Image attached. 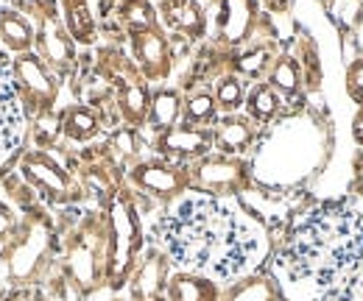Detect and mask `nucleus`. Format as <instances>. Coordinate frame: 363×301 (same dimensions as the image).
I'll return each mask as SVG.
<instances>
[{
  "label": "nucleus",
  "instance_id": "29",
  "mask_svg": "<svg viewBox=\"0 0 363 301\" xmlns=\"http://www.w3.org/2000/svg\"><path fill=\"white\" fill-rule=\"evenodd\" d=\"M344 86H347V95L355 103V109L363 106V53H358L347 64V70H344Z\"/></svg>",
  "mask_w": 363,
  "mask_h": 301
},
{
  "label": "nucleus",
  "instance_id": "15",
  "mask_svg": "<svg viewBox=\"0 0 363 301\" xmlns=\"http://www.w3.org/2000/svg\"><path fill=\"white\" fill-rule=\"evenodd\" d=\"M28 178H34V184L40 190H45V195H50L53 201L82 198V190L73 184V178L48 157H31L28 159Z\"/></svg>",
  "mask_w": 363,
  "mask_h": 301
},
{
  "label": "nucleus",
  "instance_id": "25",
  "mask_svg": "<svg viewBox=\"0 0 363 301\" xmlns=\"http://www.w3.org/2000/svg\"><path fill=\"white\" fill-rule=\"evenodd\" d=\"M62 131L76 140V142H87L92 137H98L101 131V118L87 109V106H73L67 115H65V123H62Z\"/></svg>",
  "mask_w": 363,
  "mask_h": 301
},
{
  "label": "nucleus",
  "instance_id": "11",
  "mask_svg": "<svg viewBox=\"0 0 363 301\" xmlns=\"http://www.w3.org/2000/svg\"><path fill=\"white\" fill-rule=\"evenodd\" d=\"M132 53H135L137 70L143 73L145 81L168 79L171 64H174V53H171V45L160 28L132 34Z\"/></svg>",
  "mask_w": 363,
  "mask_h": 301
},
{
  "label": "nucleus",
  "instance_id": "10",
  "mask_svg": "<svg viewBox=\"0 0 363 301\" xmlns=\"http://www.w3.org/2000/svg\"><path fill=\"white\" fill-rule=\"evenodd\" d=\"M171 259L162 249H148L129 279V301H168Z\"/></svg>",
  "mask_w": 363,
  "mask_h": 301
},
{
  "label": "nucleus",
  "instance_id": "2",
  "mask_svg": "<svg viewBox=\"0 0 363 301\" xmlns=\"http://www.w3.org/2000/svg\"><path fill=\"white\" fill-rule=\"evenodd\" d=\"M279 268L291 279L313 282L330 293L363 285V210L318 204L288 229Z\"/></svg>",
  "mask_w": 363,
  "mask_h": 301
},
{
  "label": "nucleus",
  "instance_id": "16",
  "mask_svg": "<svg viewBox=\"0 0 363 301\" xmlns=\"http://www.w3.org/2000/svg\"><path fill=\"white\" fill-rule=\"evenodd\" d=\"M162 23L177 31L184 34L187 40H199L204 37V28H207V20H204V11L196 0H162L160 3V11Z\"/></svg>",
  "mask_w": 363,
  "mask_h": 301
},
{
  "label": "nucleus",
  "instance_id": "22",
  "mask_svg": "<svg viewBox=\"0 0 363 301\" xmlns=\"http://www.w3.org/2000/svg\"><path fill=\"white\" fill-rule=\"evenodd\" d=\"M182 118H184V123H190V126H207V129H210V126L218 120L216 95H213L210 89H199V92L187 95L184 103H182Z\"/></svg>",
  "mask_w": 363,
  "mask_h": 301
},
{
  "label": "nucleus",
  "instance_id": "4",
  "mask_svg": "<svg viewBox=\"0 0 363 301\" xmlns=\"http://www.w3.org/2000/svg\"><path fill=\"white\" fill-rule=\"evenodd\" d=\"M106 257H109V220L101 212H90L67 249V268L79 296H87L101 285H106Z\"/></svg>",
  "mask_w": 363,
  "mask_h": 301
},
{
  "label": "nucleus",
  "instance_id": "24",
  "mask_svg": "<svg viewBox=\"0 0 363 301\" xmlns=\"http://www.w3.org/2000/svg\"><path fill=\"white\" fill-rule=\"evenodd\" d=\"M274 59H277V56H274L272 47H263V45L249 47V50H243V53L235 56V73H238L240 79H255V81H257V79L269 76Z\"/></svg>",
  "mask_w": 363,
  "mask_h": 301
},
{
  "label": "nucleus",
  "instance_id": "8",
  "mask_svg": "<svg viewBox=\"0 0 363 301\" xmlns=\"http://www.w3.org/2000/svg\"><path fill=\"white\" fill-rule=\"evenodd\" d=\"M157 154L171 162H196L207 154H213V129L207 126H190L177 123L171 129L157 134Z\"/></svg>",
  "mask_w": 363,
  "mask_h": 301
},
{
  "label": "nucleus",
  "instance_id": "32",
  "mask_svg": "<svg viewBox=\"0 0 363 301\" xmlns=\"http://www.w3.org/2000/svg\"><path fill=\"white\" fill-rule=\"evenodd\" d=\"M352 140H355V145L363 151V106H358L355 115H352Z\"/></svg>",
  "mask_w": 363,
  "mask_h": 301
},
{
  "label": "nucleus",
  "instance_id": "17",
  "mask_svg": "<svg viewBox=\"0 0 363 301\" xmlns=\"http://www.w3.org/2000/svg\"><path fill=\"white\" fill-rule=\"evenodd\" d=\"M218 301H285L282 285L269 273H243L232 279Z\"/></svg>",
  "mask_w": 363,
  "mask_h": 301
},
{
  "label": "nucleus",
  "instance_id": "6",
  "mask_svg": "<svg viewBox=\"0 0 363 301\" xmlns=\"http://www.w3.org/2000/svg\"><path fill=\"white\" fill-rule=\"evenodd\" d=\"M190 173V193L227 198L246 193L252 184V165L243 157H227V154H207L187 165Z\"/></svg>",
  "mask_w": 363,
  "mask_h": 301
},
{
  "label": "nucleus",
  "instance_id": "7",
  "mask_svg": "<svg viewBox=\"0 0 363 301\" xmlns=\"http://www.w3.org/2000/svg\"><path fill=\"white\" fill-rule=\"evenodd\" d=\"M129 181L135 184L140 193L154 195L165 204L179 201L182 195L190 193V173L187 165L171 162V159H145V162H135L129 168Z\"/></svg>",
  "mask_w": 363,
  "mask_h": 301
},
{
  "label": "nucleus",
  "instance_id": "26",
  "mask_svg": "<svg viewBox=\"0 0 363 301\" xmlns=\"http://www.w3.org/2000/svg\"><path fill=\"white\" fill-rule=\"evenodd\" d=\"M299 67H302V79H305V92H316L324 79V67H321V59H318V47L311 37L302 34L299 40V53H294Z\"/></svg>",
  "mask_w": 363,
  "mask_h": 301
},
{
  "label": "nucleus",
  "instance_id": "13",
  "mask_svg": "<svg viewBox=\"0 0 363 301\" xmlns=\"http://www.w3.org/2000/svg\"><path fill=\"white\" fill-rule=\"evenodd\" d=\"M11 76H14V86L23 101L26 115H28V106L50 103L56 98V81L48 76V70L37 56H20L11 64Z\"/></svg>",
  "mask_w": 363,
  "mask_h": 301
},
{
  "label": "nucleus",
  "instance_id": "33",
  "mask_svg": "<svg viewBox=\"0 0 363 301\" xmlns=\"http://www.w3.org/2000/svg\"><path fill=\"white\" fill-rule=\"evenodd\" d=\"M6 301H48V299H43L40 293H28V290H17V293H11Z\"/></svg>",
  "mask_w": 363,
  "mask_h": 301
},
{
  "label": "nucleus",
  "instance_id": "31",
  "mask_svg": "<svg viewBox=\"0 0 363 301\" xmlns=\"http://www.w3.org/2000/svg\"><path fill=\"white\" fill-rule=\"evenodd\" d=\"M132 145H135V134L129 129L121 131V134L115 137V154H118V157H132V154H135Z\"/></svg>",
  "mask_w": 363,
  "mask_h": 301
},
{
  "label": "nucleus",
  "instance_id": "3",
  "mask_svg": "<svg viewBox=\"0 0 363 301\" xmlns=\"http://www.w3.org/2000/svg\"><path fill=\"white\" fill-rule=\"evenodd\" d=\"M308 101V98H305ZM305 101L291 103L269 140L260 142V154L252 173L274 187H302L327 168L333 157V118L311 109Z\"/></svg>",
  "mask_w": 363,
  "mask_h": 301
},
{
  "label": "nucleus",
  "instance_id": "12",
  "mask_svg": "<svg viewBox=\"0 0 363 301\" xmlns=\"http://www.w3.org/2000/svg\"><path fill=\"white\" fill-rule=\"evenodd\" d=\"M263 137V129L249 115H224L213 123V151L227 157H243L249 154Z\"/></svg>",
  "mask_w": 363,
  "mask_h": 301
},
{
  "label": "nucleus",
  "instance_id": "1",
  "mask_svg": "<svg viewBox=\"0 0 363 301\" xmlns=\"http://www.w3.org/2000/svg\"><path fill=\"white\" fill-rule=\"evenodd\" d=\"M171 265L210 279H238L269 254L266 229L227 198L182 195L154 226Z\"/></svg>",
  "mask_w": 363,
  "mask_h": 301
},
{
  "label": "nucleus",
  "instance_id": "21",
  "mask_svg": "<svg viewBox=\"0 0 363 301\" xmlns=\"http://www.w3.org/2000/svg\"><path fill=\"white\" fill-rule=\"evenodd\" d=\"M182 95L177 89H157L151 95V106H148V126L154 131H165L177 126L182 118Z\"/></svg>",
  "mask_w": 363,
  "mask_h": 301
},
{
  "label": "nucleus",
  "instance_id": "18",
  "mask_svg": "<svg viewBox=\"0 0 363 301\" xmlns=\"http://www.w3.org/2000/svg\"><path fill=\"white\" fill-rule=\"evenodd\" d=\"M266 81L285 98L288 106L308 98V92H305V79H302V67H299V62H296L294 53H277V59H274Z\"/></svg>",
  "mask_w": 363,
  "mask_h": 301
},
{
  "label": "nucleus",
  "instance_id": "20",
  "mask_svg": "<svg viewBox=\"0 0 363 301\" xmlns=\"http://www.w3.org/2000/svg\"><path fill=\"white\" fill-rule=\"evenodd\" d=\"M243 109H246V115H249L260 129H266V126H272L274 120H279V118L285 115L288 103H285V98H282L269 81H257V84L246 92Z\"/></svg>",
  "mask_w": 363,
  "mask_h": 301
},
{
  "label": "nucleus",
  "instance_id": "27",
  "mask_svg": "<svg viewBox=\"0 0 363 301\" xmlns=\"http://www.w3.org/2000/svg\"><path fill=\"white\" fill-rule=\"evenodd\" d=\"M121 20L129 28V34L151 31V28H157V8L148 0H123Z\"/></svg>",
  "mask_w": 363,
  "mask_h": 301
},
{
  "label": "nucleus",
  "instance_id": "5",
  "mask_svg": "<svg viewBox=\"0 0 363 301\" xmlns=\"http://www.w3.org/2000/svg\"><path fill=\"white\" fill-rule=\"evenodd\" d=\"M109 257H106V285L112 290H121L129 285L137 268V254L143 246L140 217L129 198V193H118V198L109 204Z\"/></svg>",
  "mask_w": 363,
  "mask_h": 301
},
{
  "label": "nucleus",
  "instance_id": "14",
  "mask_svg": "<svg viewBox=\"0 0 363 301\" xmlns=\"http://www.w3.org/2000/svg\"><path fill=\"white\" fill-rule=\"evenodd\" d=\"M118 109L123 115V120L129 126H143L148 123V106H151V92L143 79V73L137 70V64H129L118 79Z\"/></svg>",
  "mask_w": 363,
  "mask_h": 301
},
{
  "label": "nucleus",
  "instance_id": "30",
  "mask_svg": "<svg viewBox=\"0 0 363 301\" xmlns=\"http://www.w3.org/2000/svg\"><path fill=\"white\" fill-rule=\"evenodd\" d=\"M350 190L355 195H363V151L358 148L355 157H352V181H350Z\"/></svg>",
  "mask_w": 363,
  "mask_h": 301
},
{
  "label": "nucleus",
  "instance_id": "9",
  "mask_svg": "<svg viewBox=\"0 0 363 301\" xmlns=\"http://www.w3.org/2000/svg\"><path fill=\"white\" fill-rule=\"evenodd\" d=\"M26 134V109L17 95L11 64L0 62V162L17 151Z\"/></svg>",
  "mask_w": 363,
  "mask_h": 301
},
{
  "label": "nucleus",
  "instance_id": "19",
  "mask_svg": "<svg viewBox=\"0 0 363 301\" xmlns=\"http://www.w3.org/2000/svg\"><path fill=\"white\" fill-rule=\"evenodd\" d=\"M221 288L216 279L196 273V271H177L168 279V301H218Z\"/></svg>",
  "mask_w": 363,
  "mask_h": 301
},
{
  "label": "nucleus",
  "instance_id": "23",
  "mask_svg": "<svg viewBox=\"0 0 363 301\" xmlns=\"http://www.w3.org/2000/svg\"><path fill=\"white\" fill-rule=\"evenodd\" d=\"M246 92H249V89H246V81H243L238 73H229L224 79H218V81H216V89H213L218 112H221V115H235V112H240L243 103H246Z\"/></svg>",
  "mask_w": 363,
  "mask_h": 301
},
{
  "label": "nucleus",
  "instance_id": "34",
  "mask_svg": "<svg viewBox=\"0 0 363 301\" xmlns=\"http://www.w3.org/2000/svg\"><path fill=\"white\" fill-rule=\"evenodd\" d=\"M9 223H11V220H9V217H6V212L0 210V232H3V229H9Z\"/></svg>",
  "mask_w": 363,
  "mask_h": 301
},
{
  "label": "nucleus",
  "instance_id": "35",
  "mask_svg": "<svg viewBox=\"0 0 363 301\" xmlns=\"http://www.w3.org/2000/svg\"><path fill=\"white\" fill-rule=\"evenodd\" d=\"M109 301H123V299H109Z\"/></svg>",
  "mask_w": 363,
  "mask_h": 301
},
{
  "label": "nucleus",
  "instance_id": "28",
  "mask_svg": "<svg viewBox=\"0 0 363 301\" xmlns=\"http://www.w3.org/2000/svg\"><path fill=\"white\" fill-rule=\"evenodd\" d=\"M43 42H45L48 59L56 64V67H67L70 59H73V47L67 42V37L59 31V25L48 23L45 31H43Z\"/></svg>",
  "mask_w": 363,
  "mask_h": 301
}]
</instances>
